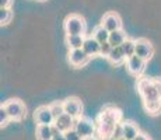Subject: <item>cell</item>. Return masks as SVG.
Returning a JSON list of instances; mask_svg holds the SVG:
<instances>
[{"mask_svg":"<svg viewBox=\"0 0 161 140\" xmlns=\"http://www.w3.org/2000/svg\"><path fill=\"white\" fill-rule=\"evenodd\" d=\"M120 111L118 108L108 105L100 112L95 120V136L97 140H105L112 137L116 126L120 123Z\"/></svg>","mask_w":161,"mask_h":140,"instance_id":"1","label":"cell"},{"mask_svg":"<svg viewBox=\"0 0 161 140\" xmlns=\"http://www.w3.org/2000/svg\"><path fill=\"white\" fill-rule=\"evenodd\" d=\"M137 91L143 98V104L161 102V79H139Z\"/></svg>","mask_w":161,"mask_h":140,"instance_id":"2","label":"cell"},{"mask_svg":"<svg viewBox=\"0 0 161 140\" xmlns=\"http://www.w3.org/2000/svg\"><path fill=\"white\" fill-rule=\"evenodd\" d=\"M2 107L6 109V112L8 114L11 120H15V122H20L25 118L27 115V108L25 104H24L21 99L18 98H10L7 101H4L2 104Z\"/></svg>","mask_w":161,"mask_h":140,"instance_id":"3","label":"cell"},{"mask_svg":"<svg viewBox=\"0 0 161 140\" xmlns=\"http://www.w3.org/2000/svg\"><path fill=\"white\" fill-rule=\"evenodd\" d=\"M64 32L66 35H86L87 24L83 17L77 14H72L64 20Z\"/></svg>","mask_w":161,"mask_h":140,"instance_id":"4","label":"cell"},{"mask_svg":"<svg viewBox=\"0 0 161 140\" xmlns=\"http://www.w3.org/2000/svg\"><path fill=\"white\" fill-rule=\"evenodd\" d=\"M74 130L81 136L83 139H91L95 136V122L87 119V118L81 116L79 119H76V123H74Z\"/></svg>","mask_w":161,"mask_h":140,"instance_id":"5","label":"cell"},{"mask_svg":"<svg viewBox=\"0 0 161 140\" xmlns=\"http://www.w3.org/2000/svg\"><path fill=\"white\" fill-rule=\"evenodd\" d=\"M64 112L73 118V119H79L83 116V104L77 97H69L63 101Z\"/></svg>","mask_w":161,"mask_h":140,"instance_id":"6","label":"cell"},{"mask_svg":"<svg viewBox=\"0 0 161 140\" xmlns=\"http://www.w3.org/2000/svg\"><path fill=\"white\" fill-rule=\"evenodd\" d=\"M136 56L142 58L143 60L148 62L154 55V48L151 45V42L146 38H139L136 39Z\"/></svg>","mask_w":161,"mask_h":140,"instance_id":"7","label":"cell"},{"mask_svg":"<svg viewBox=\"0 0 161 140\" xmlns=\"http://www.w3.org/2000/svg\"><path fill=\"white\" fill-rule=\"evenodd\" d=\"M126 69L128 71L135 77H140L144 73L146 69V60H143L139 56H132V58L126 59Z\"/></svg>","mask_w":161,"mask_h":140,"instance_id":"8","label":"cell"},{"mask_svg":"<svg viewBox=\"0 0 161 140\" xmlns=\"http://www.w3.org/2000/svg\"><path fill=\"white\" fill-rule=\"evenodd\" d=\"M34 118H35V120H36V123H38V125L52 126L55 123V116H53V114H52L49 105H48V107H46V105H44V107H39L38 109L35 111Z\"/></svg>","mask_w":161,"mask_h":140,"instance_id":"9","label":"cell"},{"mask_svg":"<svg viewBox=\"0 0 161 140\" xmlns=\"http://www.w3.org/2000/svg\"><path fill=\"white\" fill-rule=\"evenodd\" d=\"M101 25L108 32H114V31L122 30V20L116 13H107L101 20Z\"/></svg>","mask_w":161,"mask_h":140,"instance_id":"10","label":"cell"},{"mask_svg":"<svg viewBox=\"0 0 161 140\" xmlns=\"http://www.w3.org/2000/svg\"><path fill=\"white\" fill-rule=\"evenodd\" d=\"M90 56L86 53L83 49H72L69 51V63L72 64L73 67H81L84 64L88 63Z\"/></svg>","mask_w":161,"mask_h":140,"instance_id":"11","label":"cell"},{"mask_svg":"<svg viewBox=\"0 0 161 140\" xmlns=\"http://www.w3.org/2000/svg\"><path fill=\"white\" fill-rule=\"evenodd\" d=\"M74 123H76V119H73L70 115H67L66 112H64V114L60 115L58 119H55V123H53V125L56 126L62 133H66L67 130L73 129V127H74Z\"/></svg>","mask_w":161,"mask_h":140,"instance_id":"12","label":"cell"},{"mask_svg":"<svg viewBox=\"0 0 161 140\" xmlns=\"http://www.w3.org/2000/svg\"><path fill=\"white\" fill-rule=\"evenodd\" d=\"M83 51L87 53L90 58H94V56H100L101 52V43L94 39L92 36H87L86 38V42L83 45Z\"/></svg>","mask_w":161,"mask_h":140,"instance_id":"13","label":"cell"},{"mask_svg":"<svg viewBox=\"0 0 161 140\" xmlns=\"http://www.w3.org/2000/svg\"><path fill=\"white\" fill-rule=\"evenodd\" d=\"M122 127H123V139L125 140H135L140 135L139 127L136 126L135 122H132V120H125V122H122Z\"/></svg>","mask_w":161,"mask_h":140,"instance_id":"14","label":"cell"},{"mask_svg":"<svg viewBox=\"0 0 161 140\" xmlns=\"http://www.w3.org/2000/svg\"><path fill=\"white\" fill-rule=\"evenodd\" d=\"M128 39L126 36V32L123 30H118V31H114V32L109 34V39L108 42L111 43L112 48H118V46H122V43Z\"/></svg>","mask_w":161,"mask_h":140,"instance_id":"15","label":"cell"},{"mask_svg":"<svg viewBox=\"0 0 161 140\" xmlns=\"http://www.w3.org/2000/svg\"><path fill=\"white\" fill-rule=\"evenodd\" d=\"M86 35H66V45L69 49H83V45L86 42Z\"/></svg>","mask_w":161,"mask_h":140,"instance_id":"16","label":"cell"},{"mask_svg":"<svg viewBox=\"0 0 161 140\" xmlns=\"http://www.w3.org/2000/svg\"><path fill=\"white\" fill-rule=\"evenodd\" d=\"M107 59L112 64H120V63H123V62L126 60V56L123 55L120 46H118V48H112V51H111V53L108 55Z\"/></svg>","mask_w":161,"mask_h":140,"instance_id":"17","label":"cell"},{"mask_svg":"<svg viewBox=\"0 0 161 140\" xmlns=\"http://www.w3.org/2000/svg\"><path fill=\"white\" fill-rule=\"evenodd\" d=\"M53 133H52V126L38 125L36 126V140H52Z\"/></svg>","mask_w":161,"mask_h":140,"instance_id":"18","label":"cell"},{"mask_svg":"<svg viewBox=\"0 0 161 140\" xmlns=\"http://www.w3.org/2000/svg\"><path fill=\"white\" fill-rule=\"evenodd\" d=\"M109 34L111 32H108V31L100 24V25L95 27L94 31H92V38L97 39L100 43H104V42H108V39H109Z\"/></svg>","mask_w":161,"mask_h":140,"instance_id":"19","label":"cell"},{"mask_svg":"<svg viewBox=\"0 0 161 140\" xmlns=\"http://www.w3.org/2000/svg\"><path fill=\"white\" fill-rule=\"evenodd\" d=\"M120 49H122L123 55L126 56V59L132 58V56H135V53H136V41H133V39H130V38H128L125 42L122 43Z\"/></svg>","mask_w":161,"mask_h":140,"instance_id":"20","label":"cell"},{"mask_svg":"<svg viewBox=\"0 0 161 140\" xmlns=\"http://www.w3.org/2000/svg\"><path fill=\"white\" fill-rule=\"evenodd\" d=\"M11 20H13L11 8H0V24L2 25H7Z\"/></svg>","mask_w":161,"mask_h":140,"instance_id":"21","label":"cell"},{"mask_svg":"<svg viewBox=\"0 0 161 140\" xmlns=\"http://www.w3.org/2000/svg\"><path fill=\"white\" fill-rule=\"evenodd\" d=\"M49 108H51V111H52V114H53V116H55V119H58L60 115H63L64 114V107H63V101L62 102H52L51 105H49Z\"/></svg>","mask_w":161,"mask_h":140,"instance_id":"22","label":"cell"},{"mask_svg":"<svg viewBox=\"0 0 161 140\" xmlns=\"http://www.w3.org/2000/svg\"><path fill=\"white\" fill-rule=\"evenodd\" d=\"M10 116H8V114L6 112V109L3 107H0V126L2 127H4V126H7V123L10 122Z\"/></svg>","mask_w":161,"mask_h":140,"instance_id":"23","label":"cell"},{"mask_svg":"<svg viewBox=\"0 0 161 140\" xmlns=\"http://www.w3.org/2000/svg\"><path fill=\"white\" fill-rule=\"evenodd\" d=\"M64 137H66V140H84L81 137V136L79 135V133L76 132L74 129H70L67 130L66 133H64Z\"/></svg>","mask_w":161,"mask_h":140,"instance_id":"24","label":"cell"},{"mask_svg":"<svg viewBox=\"0 0 161 140\" xmlns=\"http://www.w3.org/2000/svg\"><path fill=\"white\" fill-rule=\"evenodd\" d=\"M111 51H112V46H111L109 42H104L101 43V52H100V56H105V58H108V55L111 53Z\"/></svg>","mask_w":161,"mask_h":140,"instance_id":"25","label":"cell"},{"mask_svg":"<svg viewBox=\"0 0 161 140\" xmlns=\"http://www.w3.org/2000/svg\"><path fill=\"white\" fill-rule=\"evenodd\" d=\"M13 0H0V8H10Z\"/></svg>","mask_w":161,"mask_h":140,"instance_id":"26","label":"cell"},{"mask_svg":"<svg viewBox=\"0 0 161 140\" xmlns=\"http://www.w3.org/2000/svg\"><path fill=\"white\" fill-rule=\"evenodd\" d=\"M135 140H150V139H148V136H147V135H144V133H140V135H139Z\"/></svg>","mask_w":161,"mask_h":140,"instance_id":"27","label":"cell"},{"mask_svg":"<svg viewBox=\"0 0 161 140\" xmlns=\"http://www.w3.org/2000/svg\"><path fill=\"white\" fill-rule=\"evenodd\" d=\"M52 140H66V137H64V133H60V135L53 136V139Z\"/></svg>","mask_w":161,"mask_h":140,"instance_id":"28","label":"cell"},{"mask_svg":"<svg viewBox=\"0 0 161 140\" xmlns=\"http://www.w3.org/2000/svg\"><path fill=\"white\" fill-rule=\"evenodd\" d=\"M52 133H53V136H56V135H60L62 132H60V130H59L55 125H52Z\"/></svg>","mask_w":161,"mask_h":140,"instance_id":"29","label":"cell"},{"mask_svg":"<svg viewBox=\"0 0 161 140\" xmlns=\"http://www.w3.org/2000/svg\"><path fill=\"white\" fill-rule=\"evenodd\" d=\"M123 140H125V139H123Z\"/></svg>","mask_w":161,"mask_h":140,"instance_id":"30","label":"cell"}]
</instances>
